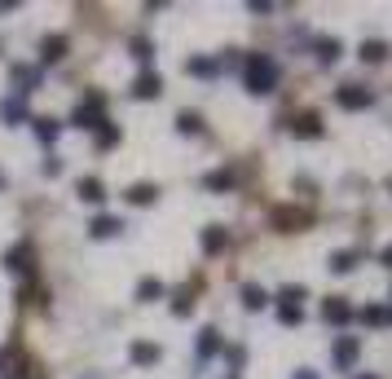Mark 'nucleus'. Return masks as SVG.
<instances>
[{
	"label": "nucleus",
	"instance_id": "nucleus-7",
	"mask_svg": "<svg viewBox=\"0 0 392 379\" xmlns=\"http://www.w3.org/2000/svg\"><path fill=\"white\" fill-rule=\"evenodd\" d=\"M357 353H362V344H357L353 335H344L339 344H335V366H339V371H348V366L357 362Z\"/></svg>",
	"mask_w": 392,
	"mask_h": 379
},
{
	"label": "nucleus",
	"instance_id": "nucleus-36",
	"mask_svg": "<svg viewBox=\"0 0 392 379\" xmlns=\"http://www.w3.org/2000/svg\"><path fill=\"white\" fill-rule=\"evenodd\" d=\"M0 185H5V172H0Z\"/></svg>",
	"mask_w": 392,
	"mask_h": 379
},
{
	"label": "nucleus",
	"instance_id": "nucleus-39",
	"mask_svg": "<svg viewBox=\"0 0 392 379\" xmlns=\"http://www.w3.org/2000/svg\"><path fill=\"white\" fill-rule=\"evenodd\" d=\"M366 379H371V375H366Z\"/></svg>",
	"mask_w": 392,
	"mask_h": 379
},
{
	"label": "nucleus",
	"instance_id": "nucleus-6",
	"mask_svg": "<svg viewBox=\"0 0 392 379\" xmlns=\"http://www.w3.org/2000/svg\"><path fill=\"white\" fill-rule=\"evenodd\" d=\"M291 133L295 137H322V120H317L313 111H304V115H295V120H291Z\"/></svg>",
	"mask_w": 392,
	"mask_h": 379
},
{
	"label": "nucleus",
	"instance_id": "nucleus-14",
	"mask_svg": "<svg viewBox=\"0 0 392 379\" xmlns=\"http://www.w3.org/2000/svg\"><path fill=\"white\" fill-rule=\"evenodd\" d=\"M75 190H80V198H84V203H102V198H106V190H102L97 176H84V181H80Z\"/></svg>",
	"mask_w": 392,
	"mask_h": 379
},
{
	"label": "nucleus",
	"instance_id": "nucleus-2",
	"mask_svg": "<svg viewBox=\"0 0 392 379\" xmlns=\"http://www.w3.org/2000/svg\"><path fill=\"white\" fill-rule=\"evenodd\" d=\"M102 106H106L102 93H88V102L75 111V128H97V124H106L102 120Z\"/></svg>",
	"mask_w": 392,
	"mask_h": 379
},
{
	"label": "nucleus",
	"instance_id": "nucleus-13",
	"mask_svg": "<svg viewBox=\"0 0 392 379\" xmlns=\"http://www.w3.org/2000/svg\"><path fill=\"white\" fill-rule=\"evenodd\" d=\"M189 75H203V80H212V75H221V62L216 57H189Z\"/></svg>",
	"mask_w": 392,
	"mask_h": 379
},
{
	"label": "nucleus",
	"instance_id": "nucleus-1",
	"mask_svg": "<svg viewBox=\"0 0 392 379\" xmlns=\"http://www.w3.org/2000/svg\"><path fill=\"white\" fill-rule=\"evenodd\" d=\"M243 84H247V93H273V84H278V62L265 53H252L243 66Z\"/></svg>",
	"mask_w": 392,
	"mask_h": 379
},
{
	"label": "nucleus",
	"instance_id": "nucleus-15",
	"mask_svg": "<svg viewBox=\"0 0 392 379\" xmlns=\"http://www.w3.org/2000/svg\"><path fill=\"white\" fill-rule=\"evenodd\" d=\"M357 317H362L366 326H388V322H392V309H379V304H366V309H362Z\"/></svg>",
	"mask_w": 392,
	"mask_h": 379
},
{
	"label": "nucleus",
	"instance_id": "nucleus-29",
	"mask_svg": "<svg viewBox=\"0 0 392 379\" xmlns=\"http://www.w3.org/2000/svg\"><path fill=\"white\" fill-rule=\"evenodd\" d=\"M278 317H282L287 326H300V322H304V309H300V304H282V309H278Z\"/></svg>",
	"mask_w": 392,
	"mask_h": 379
},
{
	"label": "nucleus",
	"instance_id": "nucleus-21",
	"mask_svg": "<svg viewBox=\"0 0 392 379\" xmlns=\"http://www.w3.org/2000/svg\"><path fill=\"white\" fill-rule=\"evenodd\" d=\"M163 295V282L159 278H141L137 282V300H159Z\"/></svg>",
	"mask_w": 392,
	"mask_h": 379
},
{
	"label": "nucleus",
	"instance_id": "nucleus-37",
	"mask_svg": "<svg viewBox=\"0 0 392 379\" xmlns=\"http://www.w3.org/2000/svg\"><path fill=\"white\" fill-rule=\"evenodd\" d=\"M0 366H5V353H0Z\"/></svg>",
	"mask_w": 392,
	"mask_h": 379
},
{
	"label": "nucleus",
	"instance_id": "nucleus-5",
	"mask_svg": "<svg viewBox=\"0 0 392 379\" xmlns=\"http://www.w3.org/2000/svg\"><path fill=\"white\" fill-rule=\"evenodd\" d=\"M322 317H326L330 326H344L353 317V309H348V300H344V295H330V300L322 304Z\"/></svg>",
	"mask_w": 392,
	"mask_h": 379
},
{
	"label": "nucleus",
	"instance_id": "nucleus-31",
	"mask_svg": "<svg viewBox=\"0 0 392 379\" xmlns=\"http://www.w3.org/2000/svg\"><path fill=\"white\" fill-rule=\"evenodd\" d=\"M128 49H133V57H137V62H150V57H154V49H150V40H141V35H137V40H133V44H128Z\"/></svg>",
	"mask_w": 392,
	"mask_h": 379
},
{
	"label": "nucleus",
	"instance_id": "nucleus-23",
	"mask_svg": "<svg viewBox=\"0 0 392 379\" xmlns=\"http://www.w3.org/2000/svg\"><path fill=\"white\" fill-rule=\"evenodd\" d=\"M31 128H35V137H40L44 146H53V141H57V120H35Z\"/></svg>",
	"mask_w": 392,
	"mask_h": 379
},
{
	"label": "nucleus",
	"instance_id": "nucleus-25",
	"mask_svg": "<svg viewBox=\"0 0 392 379\" xmlns=\"http://www.w3.org/2000/svg\"><path fill=\"white\" fill-rule=\"evenodd\" d=\"M308 216H304V212H291V207H278V212H273V225H287V230H291V225H304Z\"/></svg>",
	"mask_w": 392,
	"mask_h": 379
},
{
	"label": "nucleus",
	"instance_id": "nucleus-9",
	"mask_svg": "<svg viewBox=\"0 0 392 379\" xmlns=\"http://www.w3.org/2000/svg\"><path fill=\"white\" fill-rule=\"evenodd\" d=\"M124 225H120V216H93V225H88V234L93 239H115Z\"/></svg>",
	"mask_w": 392,
	"mask_h": 379
},
{
	"label": "nucleus",
	"instance_id": "nucleus-17",
	"mask_svg": "<svg viewBox=\"0 0 392 379\" xmlns=\"http://www.w3.org/2000/svg\"><path fill=\"white\" fill-rule=\"evenodd\" d=\"M27 260H31V247H27V243H22V247H14V252H9V256H5V265H9V269H14V274H27V269H31V265H27Z\"/></svg>",
	"mask_w": 392,
	"mask_h": 379
},
{
	"label": "nucleus",
	"instance_id": "nucleus-18",
	"mask_svg": "<svg viewBox=\"0 0 392 379\" xmlns=\"http://www.w3.org/2000/svg\"><path fill=\"white\" fill-rule=\"evenodd\" d=\"M221 247H225V230H221V225H207V230H203V252L216 256Z\"/></svg>",
	"mask_w": 392,
	"mask_h": 379
},
{
	"label": "nucleus",
	"instance_id": "nucleus-35",
	"mask_svg": "<svg viewBox=\"0 0 392 379\" xmlns=\"http://www.w3.org/2000/svg\"><path fill=\"white\" fill-rule=\"evenodd\" d=\"M295 379H317V375L313 371H295Z\"/></svg>",
	"mask_w": 392,
	"mask_h": 379
},
{
	"label": "nucleus",
	"instance_id": "nucleus-22",
	"mask_svg": "<svg viewBox=\"0 0 392 379\" xmlns=\"http://www.w3.org/2000/svg\"><path fill=\"white\" fill-rule=\"evenodd\" d=\"M317 57H322V66L339 62V40H335V35H330V40H317Z\"/></svg>",
	"mask_w": 392,
	"mask_h": 379
},
{
	"label": "nucleus",
	"instance_id": "nucleus-33",
	"mask_svg": "<svg viewBox=\"0 0 392 379\" xmlns=\"http://www.w3.org/2000/svg\"><path fill=\"white\" fill-rule=\"evenodd\" d=\"M278 300H282V304H300V300H304V287H282Z\"/></svg>",
	"mask_w": 392,
	"mask_h": 379
},
{
	"label": "nucleus",
	"instance_id": "nucleus-26",
	"mask_svg": "<svg viewBox=\"0 0 392 379\" xmlns=\"http://www.w3.org/2000/svg\"><path fill=\"white\" fill-rule=\"evenodd\" d=\"M176 128H181V133H203V120H198L194 111H181L176 115Z\"/></svg>",
	"mask_w": 392,
	"mask_h": 379
},
{
	"label": "nucleus",
	"instance_id": "nucleus-27",
	"mask_svg": "<svg viewBox=\"0 0 392 379\" xmlns=\"http://www.w3.org/2000/svg\"><path fill=\"white\" fill-rule=\"evenodd\" d=\"M203 185H207V190H230V185H234V172H207Z\"/></svg>",
	"mask_w": 392,
	"mask_h": 379
},
{
	"label": "nucleus",
	"instance_id": "nucleus-3",
	"mask_svg": "<svg viewBox=\"0 0 392 379\" xmlns=\"http://www.w3.org/2000/svg\"><path fill=\"white\" fill-rule=\"evenodd\" d=\"M335 102L344 106V111H366L375 98H371V89H362V84H344V89L335 93Z\"/></svg>",
	"mask_w": 392,
	"mask_h": 379
},
{
	"label": "nucleus",
	"instance_id": "nucleus-10",
	"mask_svg": "<svg viewBox=\"0 0 392 379\" xmlns=\"http://www.w3.org/2000/svg\"><path fill=\"white\" fill-rule=\"evenodd\" d=\"M128 203H133V207H146V203H154V198H159V190H154L150 181H141V185H128Z\"/></svg>",
	"mask_w": 392,
	"mask_h": 379
},
{
	"label": "nucleus",
	"instance_id": "nucleus-16",
	"mask_svg": "<svg viewBox=\"0 0 392 379\" xmlns=\"http://www.w3.org/2000/svg\"><path fill=\"white\" fill-rule=\"evenodd\" d=\"M212 353H221V331H198V358H212Z\"/></svg>",
	"mask_w": 392,
	"mask_h": 379
},
{
	"label": "nucleus",
	"instance_id": "nucleus-12",
	"mask_svg": "<svg viewBox=\"0 0 392 379\" xmlns=\"http://www.w3.org/2000/svg\"><path fill=\"white\" fill-rule=\"evenodd\" d=\"M40 57L44 62H62L66 57V35H49V40L40 44Z\"/></svg>",
	"mask_w": 392,
	"mask_h": 379
},
{
	"label": "nucleus",
	"instance_id": "nucleus-28",
	"mask_svg": "<svg viewBox=\"0 0 392 379\" xmlns=\"http://www.w3.org/2000/svg\"><path fill=\"white\" fill-rule=\"evenodd\" d=\"M0 120H9V124H18V120H22V102H18V98H9V102H0Z\"/></svg>",
	"mask_w": 392,
	"mask_h": 379
},
{
	"label": "nucleus",
	"instance_id": "nucleus-4",
	"mask_svg": "<svg viewBox=\"0 0 392 379\" xmlns=\"http://www.w3.org/2000/svg\"><path fill=\"white\" fill-rule=\"evenodd\" d=\"M40 80H44V71H40V66H31V62H18V66H14V84H18V93L40 89Z\"/></svg>",
	"mask_w": 392,
	"mask_h": 379
},
{
	"label": "nucleus",
	"instance_id": "nucleus-19",
	"mask_svg": "<svg viewBox=\"0 0 392 379\" xmlns=\"http://www.w3.org/2000/svg\"><path fill=\"white\" fill-rule=\"evenodd\" d=\"M357 57H362V62H384V57H388V44H384V40H366Z\"/></svg>",
	"mask_w": 392,
	"mask_h": 379
},
{
	"label": "nucleus",
	"instance_id": "nucleus-8",
	"mask_svg": "<svg viewBox=\"0 0 392 379\" xmlns=\"http://www.w3.org/2000/svg\"><path fill=\"white\" fill-rule=\"evenodd\" d=\"M163 93V84H159V75H154V71H146V75H137V84H133V98H159Z\"/></svg>",
	"mask_w": 392,
	"mask_h": 379
},
{
	"label": "nucleus",
	"instance_id": "nucleus-20",
	"mask_svg": "<svg viewBox=\"0 0 392 379\" xmlns=\"http://www.w3.org/2000/svg\"><path fill=\"white\" fill-rule=\"evenodd\" d=\"M243 304H247V309H265V304H269V295L260 291L256 282H247V287H243Z\"/></svg>",
	"mask_w": 392,
	"mask_h": 379
},
{
	"label": "nucleus",
	"instance_id": "nucleus-24",
	"mask_svg": "<svg viewBox=\"0 0 392 379\" xmlns=\"http://www.w3.org/2000/svg\"><path fill=\"white\" fill-rule=\"evenodd\" d=\"M357 256L362 252H335V256H330V269H335V274H348V269L357 265Z\"/></svg>",
	"mask_w": 392,
	"mask_h": 379
},
{
	"label": "nucleus",
	"instance_id": "nucleus-30",
	"mask_svg": "<svg viewBox=\"0 0 392 379\" xmlns=\"http://www.w3.org/2000/svg\"><path fill=\"white\" fill-rule=\"evenodd\" d=\"M115 141H120V128H115V124H102V128H97V146L106 150V146H115Z\"/></svg>",
	"mask_w": 392,
	"mask_h": 379
},
{
	"label": "nucleus",
	"instance_id": "nucleus-11",
	"mask_svg": "<svg viewBox=\"0 0 392 379\" xmlns=\"http://www.w3.org/2000/svg\"><path fill=\"white\" fill-rule=\"evenodd\" d=\"M128 358H133L137 366H154V362L163 358V353H159V344H141V340H137V344L128 349Z\"/></svg>",
	"mask_w": 392,
	"mask_h": 379
},
{
	"label": "nucleus",
	"instance_id": "nucleus-38",
	"mask_svg": "<svg viewBox=\"0 0 392 379\" xmlns=\"http://www.w3.org/2000/svg\"><path fill=\"white\" fill-rule=\"evenodd\" d=\"M388 190H392V181H388Z\"/></svg>",
	"mask_w": 392,
	"mask_h": 379
},
{
	"label": "nucleus",
	"instance_id": "nucleus-32",
	"mask_svg": "<svg viewBox=\"0 0 392 379\" xmlns=\"http://www.w3.org/2000/svg\"><path fill=\"white\" fill-rule=\"evenodd\" d=\"M189 309H194V300H189V291H176V300H172V313H176V317H185Z\"/></svg>",
	"mask_w": 392,
	"mask_h": 379
},
{
	"label": "nucleus",
	"instance_id": "nucleus-34",
	"mask_svg": "<svg viewBox=\"0 0 392 379\" xmlns=\"http://www.w3.org/2000/svg\"><path fill=\"white\" fill-rule=\"evenodd\" d=\"M379 260H384V265H388V269H392V243H388V247H384V252H379Z\"/></svg>",
	"mask_w": 392,
	"mask_h": 379
}]
</instances>
